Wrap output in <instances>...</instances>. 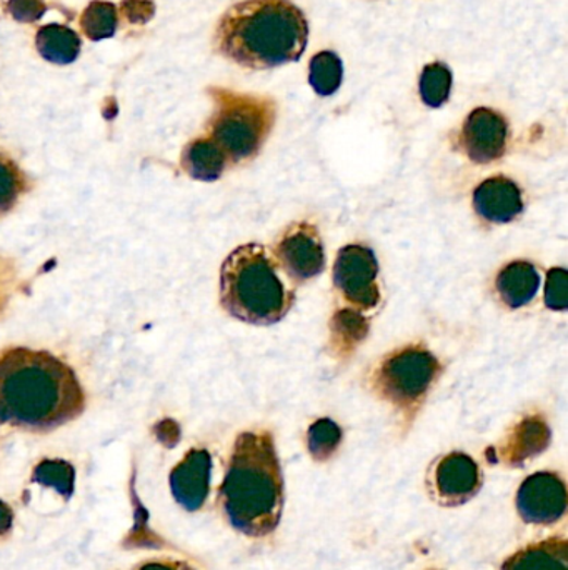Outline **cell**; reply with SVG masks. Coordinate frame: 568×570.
<instances>
[{
    "label": "cell",
    "mask_w": 568,
    "mask_h": 570,
    "mask_svg": "<svg viewBox=\"0 0 568 570\" xmlns=\"http://www.w3.org/2000/svg\"><path fill=\"white\" fill-rule=\"evenodd\" d=\"M444 365L431 349L406 345L388 352L368 374V389L400 415L413 419L421 411Z\"/></svg>",
    "instance_id": "8992f818"
},
{
    "label": "cell",
    "mask_w": 568,
    "mask_h": 570,
    "mask_svg": "<svg viewBox=\"0 0 568 570\" xmlns=\"http://www.w3.org/2000/svg\"><path fill=\"white\" fill-rule=\"evenodd\" d=\"M342 429L333 419H318L307 430V449L311 458L317 462L333 459L342 444Z\"/></svg>",
    "instance_id": "cb8c5ba5"
},
{
    "label": "cell",
    "mask_w": 568,
    "mask_h": 570,
    "mask_svg": "<svg viewBox=\"0 0 568 570\" xmlns=\"http://www.w3.org/2000/svg\"><path fill=\"white\" fill-rule=\"evenodd\" d=\"M210 477H213L210 453L205 449L189 450L170 474L173 499L184 509H201L210 493Z\"/></svg>",
    "instance_id": "7c38bea8"
},
{
    "label": "cell",
    "mask_w": 568,
    "mask_h": 570,
    "mask_svg": "<svg viewBox=\"0 0 568 570\" xmlns=\"http://www.w3.org/2000/svg\"><path fill=\"white\" fill-rule=\"evenodd\" d=\"M137 570H194L189 563L181 560H153L144 563Z\"/></svg>",
    "instance_id": "f546056e"
},
{
    "label": "cell",
    "mask_w": 568,
    "mask_h": 570,
    "mask_svg": "<svg viewBox=\"0 0 568 570\" xmlns=\"http://www.w3.org/2000/svg\"><path fill=\"white\" fill-rule=\"evenodd\" d=\"M472 204L476 216L497 226L512 222L523 213L522 191L505 175H494L476 185Z\"/></svg>",
    "instance_id": "4fadbf2b"
},
{
    "label": "cell",
    "mask_w": 568,
    "mask_h": 570,
    "mask_svg": "<svg viewBox=\"0 0 568 570\" xmlns=\"http://www.w3.org/2000/svg\"><path fill=\"white\" fill-rule=\"evenodd\" d=\"M334 289L343 305L368 312L382 301L378 288V263L374 251L364 244L340 248L334 264Z\"/></svg>",
    "instance_id": "52a82bcc"
},
{
    "label": "cell",
    "mask_w": 568,
    "mask_h": 570,
    "mask_svg": "<svg viewBox=\"0 0 568 570\" xmlns=\"http://www.w3.org/2000/svg\"><path fill=\"white\" fill-rule=\"evenodd\" d=\"M544 301L551 311H567V270L561 267L548 270Z\"/></svg>",
    "instance_id": "484cf974"
},
{
    "label": "cell",
    "mask_w": 568,
    "mask_h": 570,
    "mask_svg": "<svg viewBox=\"0 0 568 570\" xmlns=\"http://www.w3.org/2000/svg\"><path fill=\"white\" fill-rule=\"evenodd\" d=\"M24 189L25 179L21 170L11 160L0 156V214L8 213L15 206Z\"/></svg>",
    "instance_id": "d4e9b609"
},
{
    "label": "cell",
    "mask_w": 568,
    "mask_h": 570,
    "mask_svg": "<svg viewBox=\"0 0 568 570\" xmlns=\"http://www.w3.org/2000/svg\"><path fill=\"white\" fill-rule=\"evenodd\" d=\"M371 332L365 312L343 305L337 307L328 323V352L337 361H347Z\"/></svg>",
    "instance_id": "9a60e30c"
},
{
    "label": "cell",
    "mask_w": 568,
    "mask_h": 570,
    "mask_svg": "<svg viewBox=\"0 0 568 570\" xmlns=\"http://www.w3.org/2000/svg\"><path fill=\"white\" fill-rule=\"evenodd\" d=\"M274 259L287 279L304 283L321 276L325 267L324 244L318 229L309 222L287 227L274 248Z\"/></svg>",
    "instance_id": "ba28073f"
},
{
    "label": "cell",
    "mask_w": 568,
    "mask_h": 570,
    "mask_svg": "<svg viewBox=\"0 0 568 570\" xmlns=\"http://www.w3.org/2000/svg\"><path fill=\"white\" fill-rule=\"evenodd\" d=\"M227 521L247 537H267L279 527L283 475L273 434L247 430L237 437L220 486Z\"/></svg>",
    "instance_id": "3957f363"
},
{
    "label": "cell",
    "mask_w": 568,
    "mask_h": 570,
    "mask_svg": "<svg viewBox=\"0 0 568 570\" xmlns=\"http://www.w3.org/2000/svg\"><path fill=\"white\" fill-rule=\"evenodd\" d=\"M117 25L119 12L116 5L102 0L90 2L81 15L82 34L90 40L109 39L116 34Z\"/></svg>",
    "instance_id": "603a6c76"
},
{
    "label": "cell",
    "mask_w": 568,
    "mask_h": 570,
    "mask_svg": "<svg viewBox=\"0 0 568 570\" xmlns=\"http://www.w3.org/2000/svg\"><path fill=\"white\" fill-rule=\"evenodd\" d=\"M156 14L153 0H122L121 15L125 24L144 25Z\"/></svg>",
    "instance_id": "83f0119b"
},
{
    "label": "cell",
    "mask_w": 568,
    "mask_h": 570,
    "mask_svg": "<svg viewBox=\"0 0 568 570\" xmlns=\"http://www.w3.org/2000/svg\"><path fill=\"white\" fill-rule=\"evenodd\" d=\"M541 289V274L529 260H513L501 267L495 277V292L508 308L530 304Z\"/></svg>",
    "instance_id": "2e32d148"
},
{
    "label": "cell",
    "mask_w": 568,
    "mask_h": 570,
    "mask_svg": "<svg viewBox=\"0 0 568 570\" xmlns=\"http://www.w3.org/2000/svg\"><path fill=\"white\" fill-rule=\"evenodd\" d=\"M154 433H156L159 442H162L166 447H173L181 440V427H179L172 419H166V421L159 422Z\"/></svg>",
    "instance_id": "f1b7e54d"
},
{
    "label": "cell",
    "mask_w": 568,
    "mask_h": 570,
    "mask_svg": "<svg viewBox=\"0 0 568 570\" xmlns=\"http://www.w3.org/2000/svg\"><path fill=\"white\" fill-rule=\"evenodd\" d=\"M516 504L520 518L529 524H555L567 510L564 478L555 472H535L522 482Z\"/></svg>",
    "instance_id": "30bf717a"
},
{
    "label": "cell",
    "mask_w": 568,
    "mask_h": 570,
    "mask_svg": "<svg viewBox=\"0 0 568 570\" xmlns=\"http://www.w3.org/2000/svg\"><path fill=\"white\" fill-rule=\"evenodd\" d=\"M31 482L40 489L50 490L57 504L64 506L74 493V468L61 459H47L34 469Z\"/></svg>",
    "instance_id": "ffe728a7"
},
{
    "label": "cell",
    "mask_w": 568,
    "mask_h": 570,
    "mask_svg": "<svg viewBox=\"0 0 568 570\" xmlns=\"http://www.w3.org/2000/svg\"><path fill=\"white\" fill-rule=\"evenodd\" d=\"M552 433L541 414H529L520 419L498 446V459L508 468H522L527 461L545 452Z\"/></svg>",
    "instance_id": "5bb4252c"
},
{
    "label": "cell",
    "mask_w": 568,
    "mask_h": 570,
    "mask_svg": "<svg viewBox=\"0 0 568 570\" xmlns=\"http://www.w3.org/2000/svg\"><path fill=\"white\" fill-rule=\"evenodd\" d=\"M44 0H9L8 12L14 21L33 24L46 14Z\"/></svg>",
    "instance_id": "4316f807"
},
{
    "label": "cell",
    "mask_w": 568,
    "mask_h": 570,
    "mask_svg": "<svg viewBox=\"0 0 568 570\" xmlns=\"http://www.w3.org/2000/svg\"><path fill=\"white\" fill-rule=\"evenodd\" d=\"M214 113L208 121V137L216 142L230 163L254 159L276 124V102L268 97L210 89Z\"/></svg>",
    "instance_id": "5b68a950"
},
{
    "label": "cell",
    "mask_w": 568,
    "mask_h": 570,
    "mask_svg": "<svg viewBox=\"0 0 568 570\" xmlns=\"http://www.w3.org/2000/svg\"><path fill=\"white\" fill-rule=\"evenodd\" d=\"M227 163L226 154L210 137L195 138L182 153V167L195 181H217Z\"/></svg>",
    "instance_id": "ac0fdd59"
},
{
    "label": "cell",
    "mask_w": 568,
    "mask_h": 570,
    "mask_svg": "<svg viewBox=\"0 0 568 570\" xmlns=\"http://www.w3.org/2000/svg\"><path fill=\"white\" fill-rule=\"evenodd\" d=\"M343 65L340 57L333 50H322L312 57L309 65V82L312 89L322 97L333 96L340 89Z\"/></svg>",
    "instance_id": "44dd1931"
},
{
    "label": "cell",
    "mask_w": 568,
    "mask_h": 570,
    "mask_svg": "<svg viewBox=\"0 0 568 570\" xmlns=\"http://www.w3.org/2000/svg\"><path fill=\"white\" fill-rule=\"evenodd\" d=\"M282 270L262 244L239 245L220 269V305L241 323L273 326L286 319L295 291L280 276Z\"/></svg>",
    "instance_id": "277c9868"
},
{
    "label": "cell",
    "mask_w": 568,
    "mask_h": 570,
    "mask_svg": "<svg viewBox=\"0 0 568 570\" xmlns=\"http://www.w3.org/2000/svg\"><path fill=\"white\" fill-rule=\"evenodd\" d=\"M427 486L435 502L440 506H462L481 490V468L467 453H447L432 469Z\"/></svg>",
    "instance_id": "9c48e42d"
},
{
    "label": "cell",
    "mask_w": 568,
    "mask_h": 570,
    "mask_svg": "<svg viewBox=\"0 0 568 570\" xmlns=\"http://www.w3.org/2000/svg\"><path fill=\"white\" fill-rule=\"evenodd\" d=\"M12 524H14V514H12L11 507L0 500V537H4L11 532Z\"/></svg>",
    "instance_id": "4dcf8cb0"
},
{
    "label": "cell",
    "mask_w": 568,
    "mask_h": 570,
    "mask_svg": "<svg viewBox=\"0 0 568 570\" xmlns=\"http://www.w3.org/2000/svg\"><path fill=\"white\" fill-rule=\"evenodd\" d=\"M214 43L220 56L241 68H280L304 53L307 19L290 0H244L222 15Z\"/></svg>",
    "instance_id": "7a4b0ae2"
},
{
    "label": "cell",
    "mask_w": 568,
    "mask_h": 570,
    "mask_svg": "<svg viewBox=\"0 0 568 570\" xmlns=\"http://www.w3.org/2000/svg\"><path fill=\"white\" fill-rule=\"evenodd\" d=\"M500 570H568V543L565 537H548L508 557Z\"/></svg>",
    "instance_id": "e0dca14e"
},
{
    "label": "cell",
    "mask_w": 568,
    "mask_h": 570,
    "mask_svg": "<svg viewBox=\"0 0 568 570\" xmlns=\"http://www.w3.org/2000/svg\"><path fill=\"white\" fill-rule=\"evenodd\" d=\"M452 71L444 62L425 65L419 78V93L422 102L431 109H438L447 102L452 93Z\"/></svg>",
    "instance_id": "7402d4cb"
},
{
    "label": "cell",
    "mask_w": 568,
    "mask_h": 570,
    "mask_svg": "<svg viewBox=\"0 0 568 570\" xmlns=\"http://www.w3.org/2000/svg\"><path fill=\"white\" fill-rule=\"evenodd\" d=\"M81 37L65 25L49 24L37 31V50L50 64H72L81 53Z\"/></svg>",
    "instance_id": "d6986e66"
},
{
    "label": "cell",
    "mask_w": 568,
    "mask_h": 570,
    "mask_svg": "<svg viewBox=\"0 0 568 570\" xmlns=\"http://www.w3.org/2000/svg\"><path fill=\"white\" fill-rule=\"evenodd\" d=\"M84 390L72 368L49 352L14 349L0 354V422L49 430L77 417Z\"/></svg>",
    "instance_id": "6da1fadb"
},
{
    "label": "cell",
    "mask_w": 568,
    "mask_h": 570,
    "mask_svg": "<svg viewBox=\"0 0 568 570\" xmlns=\"http://www.w3.org/2000/svg\"><path fill=\"white\" fill-rule=\"evenodd\" d=\"M508 122L497 110L479 107L469 113L460 131V147L475 163H491L507 153Z\"/></svg>",
    "instance_id": "8fae6325"
}]
</instances>
